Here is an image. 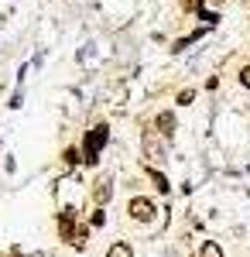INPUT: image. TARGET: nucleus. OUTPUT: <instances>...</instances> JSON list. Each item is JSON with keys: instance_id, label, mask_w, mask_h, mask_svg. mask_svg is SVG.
<instances>
[{"instance_id": "obj_4", "label": "nucleus", "mask_w": 250, "mask_h": 257, "mask_svg": "<svg viewBox=\"0 0 250 257\" xmlns=\"http://www.w3.org/2000/svg\"><path fill=\"white\" fill-rule=\"evenodd\" d=\"M79 226H76V209L72 206H65L62 213H58V237L62 240H76Z\"/></svg>"}, {"instance_id": "obj_12", "label": "nucleus", "mask_w": 250, "mask_h": 257, "mask_svg": "<svg viewBox=\"0 0 250 257\" xmlns=\"http://www.w3.org/2000/svg\"><path fill=\"white\" fill-rule=\"evenodd\" d=\"M65 161H69V165H79L82 158H79V151H76V148H69V151H65Z\"/></svg>"}, {"instance_id": "obj_2", "label": "nucleus", "mask_w": 250, "mask_h": 257, "mask_svg": "<svg viewBox=\"0 0 250 257\" xmlns=\"http://www.w3.org/2000/svg\"><path fill=\"white\" fill-rule=\"evenodd\" d=\"M141 155L148 158V165H161L165 161V138L158 134V131H144V138H141Z\"/></svg>"}, {"instance_id": "obj_13", "label": "nucleus", "mask_w": 250, "mask_h": 257, "mask_svg": "<svg viewBox=\"0 0 250 257\" xmlns=\"http://www.w3.org/2000/svg\"><path fill=\"white\" fill-rule=\"evenodd\" d=\"M240 82H243V86H247V89H250V65H247V69H243V72H240Z\"/></svg>"}, {"instance_id": "obj_11", "label": "nucleus", "mask_w": 250, "mask_h": 257, "mask_svg": "<svg viewBox=\"0 0 250 257\" xmlns=\"http://www.w3.org/2000/svg\"><path fill=\"white\" fill-rule=\"evenodd\" d=\"M106 223V213H103V206H96V213H93V226H103Z\"/></svg>"}, {"instance_id": "obj_9", "label": "nucleus", "mask_w": 250, "mask_h": 257, "mask_svg": "<svg viewBox=\"0 0 250 257\" xmlns=\"http://www.w3.org/2000/svg\"><path fill=\"white\" fill-rule=\"evenodd\" d=\"M199 257H223V247H219L216 240H202V247H199Z\"/></svg>"}, {"instance_id": "obj_6", "label": "nucleus", "mask_w": 250, "mask_h": 257, "mask_svg": "<svg viewBox=\"0 0 250 257\" xmlns=\"http://www.w3.org/2000/svg\"><path fill=\"white\" fill-rule=\"evenodd\" d=\"M144 172H148V178L154 182V189H158L161 196H168V192H172V182H168V175H161V172H158V168H151V165H148Z\"/></svg>"}, {"instance_id": "obj_8", "label": "nucleus", "mask_w": 250, "mask_h": 257, "mask_svg": "<svg viewBox=\"0 0 250 257\" xmlns=\"http://www.w3.org/2000/svg\"><path fill=\"white\" fill-rule=\"evenodd\" d=\"M106 257H134V247L127 243V240H116L106 247Z\"/></svg>"}, {"instance_id": "obj_7", "label": "nucleus", "mask_w": 250, "mask_h": 257, "mask_svg": "<svg viewBox=\"0 0 250 257\" xmlns=\"http://www.w3.org/2000/svg\"><path fill=\"white\" fill-rule=\"evenodd\" d=\"M158 134H161V138H172V134H175V113H172V110L158 113Z\"/></svg>"}, {"instance_id": "obj_3", "label": "nucleus", "mask_w": 250, "mask_h": 257, "mask_svg": "<svg viewBox=\"0 0 250 257\" xmlns=\"http://www.w3.org/2000/svg\"><path fill=\"white\" fill-rule=\"evenodd\" d=\"M127 213H131L134 223H151V219L158 216V206H154L151 199H144V196H134L131 202H127Z\"/></svg>"}, {"instance_id": "obj_1", "label": "nucleus", "mask_w": 250, "mask_h": 257, "mask_svg": "<svg viewBox=\"0 0 250 257\" xmlns=\"http://www.w3.org/2000/svg\"><path fill=\"white\" fill-rule=\"evenodd\" d=\"M110 141V127L106 123H99V127H93L89 134H86V148H82V161L86 165H96L99 161V151H103V144Z\"/></svg>"}, {"instance_id": "obj_10", "label": "nucleus", "mask_w": 250, "mask_h": 257, "mask_svg": "<svg viewBox=\"0 0 250 257\" xmlns=\"http://www.w3.org/2000/svg\"><path fill=\"white\" fill-rule=\"evenodd\" d=\"M192 99H195V93H192V89H182V93H178V103H182V106H189Z\"/></svg>"}, {"instance_id": "obj_5", "label": "nucleus", "mask_w": 250, "mask_h": 257, "mask_svg": "<svg viewBox=\"0 0 250 257\" xmlns=\"http://www.w3.org/2000/svg\"><path fill=\"white\" fill-rule=\"evenodd\" d=\"M110 196H113V178L103 175L96 182V189H93V199H96V206H106V202H110Z\"/></svg>"}, {"instance_id": "obj_14", "label": "nucleus", "mask_w": 250, "mask_h": 257, "mask_svg": "<svg viewBox=\"0 0 250 257\" xmlns=\"http://www.w3.org/2000/svg\"><path fill=\"white\" fill-rule=\"evenodd\" d=\"M28 257H48V254H28Z\"/></svg>"}]
</instances>
